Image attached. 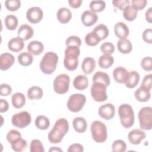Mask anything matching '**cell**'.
Here are the masks:
<instances>
[{"label":"cell","mask_w":152,"mask_h":152,"mask_svg":"<svg viewBox=\"0 0 152 152\" xmlns=\"http://www.w3.org/2000/svg\"><path fill=\"white\" fill-rule=\"evenodd\" d=\"M69 130V124L65 118H59L55 123L49 131L48 140L52 144L59 143Z\"/></svg>","instance_id":"cell-1"},{"label":"cell","mask_w":152,"mask_h":152,"mask_svg":"<svg viewBox=\"0 0 152 152\" xmlns=\"http://www.w3.org/2000/svg\"><path fill=\"white\" fill-rule=\"evenodd\" d=\"M121 124L125 128H131L134 124L135 115L132 106L127 103L121 104L118 107Z\"/></svg>","instance_id":"cell-2"},{"label":"cell","mask_w":152,"mask_h":152,"mask_svg":"<svg viewBox=\"0 0 152 152\" xmlns=\"http://www.w3.org/2000/svg\"><path fill=\"white\" fill-rule=\"evenodd\" d=\"M58 56L53 52H46L40 62V68L45 74H51L56 69Z\"/></svg>","instance_id":"cell-3"},{"label":"cell","mask_w":152,"mask_h":152,"mask_svg":"<svg viewBox=\"0 0 152 152\" xmlns=\"http://www.w3.org/2000/svg\"><path fill=\"white\" fill-rule=\"evenodd\" d=\"M90 130L92 138L96 142H103L106 140L107 127L103 122L100 121H93L91 125Z\"/></svg>","instance_id":"cell-4"},{"label":"cell","mask_w":152,"mask_h":152,"mask_svg":"<svg viewBox=\"0 0 152 152\" xmlns=\"http://www.w3.org/2000/svg\"><path fill=\"white\" fill-rule=\"evenodd\" d=\"M140 128L151 130L152 128V108L150 106L142 107L138 114Z\"/></svg>","instance_id":"cell-5"},{"label":"cell","mask_w":152,"mask_h":152,"mask_svg":"<svg viewBox=\"0 0 152 152\" xmlns=\"http://www.w3.org/2000/svg\"><path fill=\"white\" fill-rule=\"evenodd\" d=\"M86 102V96L80 93H74L71 95L67 101L66 106L72 112H80Z\"/></svg>","instance_id":"cell-6"},{"label":"cell","mask_w":152,"mask_h":152,"mask_svg":"<svg viewBox=\"0 0 152 152\" xmlns=\"http://www.w3.org/2000/svg\"><path fill=\"white\" fill-rule=\"evenodd\" d=\"M69 83L70 78L68 75L66 74H59L53 81V90L58 94H65L69 90Z\"/></svg>","instance_id":"cell-7"},{"label":"cell","mask_w":152,"mask_h":152,"mask_svg":"<svg viewBox=\"0 0 152 152\" xmlns=\"http://www.w3.org/2000/svg\"><path fill=\"white\" fill-rule=\"evenodd\" d=\"M107 87L102 83L95 82L91 85L90 92L93 99L97 102H103L107 100Z\"/></svg>","instance_id":"cell-8"},{"label":"cell","mask_w":152,"mask_h":152,"mask_svg":"<svg viewBox=\"0 0 152 152\" xmlns=\"http://www.w3.org/2000/svg\"><path fill=\"white\" fill-rule=\"evenodd\" d=\"M31 118L30 113L27 111H21L14 114L11 118L12 124L19 128H24L30 125Z\"/></svg>","instance_id":"cell-9"},{"label":"cell","mask_w":152,"mask_h":152,"mask_svg":"<svg viewBox=\"0 0 152 152\" xmlns=\"http://www.w3.org/2000/svg\"><path fill=\"white\" fill-rule=\"evenodd\" d=\"M43 17V12L39 7H32L30 8L26 12L27 20L32 23L36 24L40 22Z\"/></svg>","instance_id":"cell-10"},{"label":"cell","mask_w":152,"mask_h":152,"mask_svg":"<svg viewBox=\"0 0 152 152\" xmlns=\"http://www.w3.org/2000/svg\"><path fill=\"white\" fill-rule=\"evenodd\" d=\"M98 113L102 118L105 120H110L115 116V107L112 103H106L99 108Z\"/></svg>","instance_id":"cell-11"},{"label":"cell","mask_w":152,"mask_h":152,"mask_svg":"<svg viewBox=\"0 0 152 152\" xmlns=\"http://www.w3.org/2000/svg\"><path fill=\"white\" fill-rule=\"evenodd\" d=\"M146 137V134L144 131L135 129L129 131L128 135V139L129 142L134 145L140 144L142 140Z\"/></svg>","instance_id":"cell-12"},{"label":"cell","mask_w":152,"mask_h":152,"mask_svg":"<svg viewBox=\"0 0 152 152\" xmlns=\"http://www.w3.org/2000/svg\"><path fill=\"white\" fill-rule=\"evenodd\" d=\"M81 20L84 26L90 27L96 23L98 20V15L95 12L86 10L82 13Z\"/></svg>","instance_id":"cell-13"},{"label":"cell","mask_w":152,"mask_h":152,"mask_svg":"<svg viewBox=\"0 0 152 152\" xmlns=\"http://www.w3.org/2000/svg\"><path fill=\"white\" fill-rule=\"evenodd\" d=\"M15 62L14 56L10 53H4L0 56V69L6 71L10 68Z\"/></svg>","instance_id":"cell-14"},{"label":"cell","mask_w":152,"mask_h":152,"mask_svg":"<svg viewBox=\"0 0 152 152\" xmlns=\"http://www.w3.org/2000/svg\"><path fill=\"white\" fill-rule=\"evenodd\" d=\"M128 72L127 69L122 66H118L113 71V77L115 81L118 83H125L128 76Z\"/></svg>","instance_id":"cell-15"},{"label":"cell","mask_w":152,"mask_h":152,"mask_svg":"<svg viewBox=\"0 0 152 152\" xmlns=\"http://www.w3.org/2000/svg\"><path fill=\"white\" fill-rule=\"evenodd\" d=\"M34 31L33 28L28 24L21 25L18 30V37L22 39L24 41L27 40L33 36Z\"/></svg>","instance_id":"cell-16"},{"label":"cell","mask_w":152,"mask_h":152,"mask_svg":"<svg viewBox=\"0 0 152 152\" xmlns=\"http://www.w3.org/2000/svg\"><path fill=\"white\" fill-rule=\"evenodd\" d=\"M114 32L115 35L120 39H126L129 34V28L125 23L119 21L115 24Z\"/></svg>","instance_id":"cell-17"},{"label":"cell","mask_w":152,"mask_h":152,"mask_svg":"<svg viewBox=\"0 0 152 152\" xmlns=\"http://www.w3.org/2000/svg\"><path fill=\"white\" fill-rule=\"evenodd\" d=\"M24 47V40L19 37L12 38L8 43V49L12 52H18L21 51Z\"/></svg>","instance_id":"cell-18"},{"label":"cell","mask_w":152,"mask_h":152,"mask_svg":"<svg viewBox=\"0 0 152 152\" xmlns=\"http://www.w3.org/2000/svg\"><path fill=\"white\" fill-rule=\"evenodd\" d=\"M27 49L28 53L30 54L33 55H38L42 53V52L43 51L44 45L41 42L33 40L27 45Z\"/></svg>","instance_id":"cell-19"},{"label":"cell","mask_w":152,"mask_h":152,"mask_svg":"<svg viewBox=\"0 0 152 152\" xmlns=\"http://www.w3.org/2000/svg\"><path fill=\"white\" fill-rule=\"evenodd\" d=\"M74 87L78 90H83L88 86V78L84 75H78L73 80Z\"/></svg>","instance_id":"cell-20"},{"label":"cell","mask_w":152,"mask_h":152,"mask_svg":"<svg viewBox=\"0 0 152 152\" xmlns=\"http://www.w3.org/2000/svg\"><path fill=\"white\" fill-rule=\"evenodd\" d=\"M56 17L61 23L66 24L71 20L72 18V13L69 8L62 7L58 10Z\"/></svg>","instance_id":"cell-21"},{"label":"cell","mask_w":152,"mask_h":152,"mask_svg":"<svg viewBox=\"0 0 152 152\" xmlns=\"http://www.w3.org/2000/svg\"><path fill=\"white\" fill-rule=\"evenodd\" d=\"M96 64L95 60L91 57L84 58L81 64V69L83 72L86 74L91 73L96 68Z\"/></svg>","instance_id":"cell-22"},{"label":"cell","mask_w":152,"mask_h":152,"mask_svg":"<svg viewBox=\"0 0 152 152\" xmlns=\"http://www.w3.org/2000/svg\"><path fill=\"white\" fill-rule=\"evenodd\" d=\"M72 125L74 130L78 133L84 132L87 128V123L86 119L83 117L78 116L74 119Z\"/></svg>","instance_id":"cell-23"},{"label":"cell","mask_w":152,"mask_h":152,"mask_svg":"<svg viewBox=\"0 0 152 152\" xmlns=\"http://www.w3.org/2000/svg\"><path fill=\"white\" fill-rule=\"evenodd\" d=\"M139 80H140L139 73L136 71H131L128 73V76L125 84L126 87L129 88H134L138 84Z\"/></svg>","instance_id":"cell-24"},{"label":"cell","mask_w":152,"mask_h":152,"mask_svg":"<svg viewBox=\"0 0 152 152\" xmlns=\"http://www.w3.org/2000/svg\"><path fill=\"white\" fill-rule=\"evenodd\" d=\"M150 91L140 86L135 91V97L140 102H147L150 99Z\"/></svg>","instance_id":"cell-25"},{"label":"cell","mask_w":152,"mask_h":152,"mask_svg":"<svg viewBox=\"0 0 152 152\" xmlns=\"http://www.w3.org/2000/svg\"><path fill=\"white\" fill-rule=\"evenodd\" d=\"M117 48L119 52L124 54H127L131 52L132 49V43L128 39H120L117 42Z\"/></svg>","instance_id":"cell-26"},{"label":"cell","mask_w":152,"mask_h":152,"mask_svg":"<svg viewBox=\"0 0 152 152\" xmlns=\"http://www.w3.org/2000/svg\"><path fill=\"white\" fill-rule=\"evenodd\" d=\"M12 106L16 109H20L23 107L26 103L25 96L20 92H17L12 94L11 97Z\"/></svg>","instance_id":"cell-27"},{"label":"cell","mask_w":152,"mask_h":152,"mask_svg":"<svg viewBox=\"0 0 152 152\" xmlns=\"http://www.w3.org/2000/svg\"><path fill=\"white\" fill-rule=\"evenodd\" d=\"M137 11L132 5H128L123 10L122 15L126 21H132L137 16Z\"/></svg>","instance_id":"cell-28"},{"label":"cell","mask_w":152,"mask_h":152,"mask_svg":"<svg viewBox=\"0 0 152 152\" xmlns=\"http://www.w3.org/2000/svg\"><path fill=\"white\" fill-rule=\"evenodd\" d=\"M114 59L111 55L103 54L101 55L98 60V64L101 68L107 69L113 64Z\"/></svg>","instance_id":"cell-29"},{"label":"cell","mask_w":152,"mask_h":152,"mask_svg":"<svg viewBox=\"0 0 152 152\" xmlns=\"http://www.w3.org/2000/svg\"><path fill=\"white\" fill-rule=\"evenodd\" d=\"M100 82L103 83L107 87L110 85V80L109 75L102 71L96 72L93 76V83Z\"/></svg>","instance_id":"cell-30"},{"label":"cell","mask_w":152,"mask_h":152,"mask_svg":"<svg viewBox=\"0 0 152 152\" xmlns=\"http://www.w3.org/2000/svg\"><path fill=\"white\" fill-rule=\"evenodd\" d=\"M27 94L28 98L30 100H39L42 97L43 92L40 87L33 86L27 90Z\"/></svg>","instance_id":"cell-31"},{"label":"cell","mask_w":152,"mask_h":152,"mask_svg":"<svg viewBox=\"0 0 152 152\" xmlns=\"http://www.w3.org/2000/svg\"><path fill=\"white\" fill-rule=\"evenodd\" d=\"M78 58L65 56L64 59V65L68 71H74L78 65Z\"/></svg>","instance_id":"cell-32"},{"label":"cell","mask_w":152,"mask_h":152,"mask_svg":"<svg viewBox=\"0 0 152 152\" xmlns=\"http://www.w3.org/2000/svg\"><path fill=\"white\" fill-rule=\"evenodd\" d=\"M92 31L101 40L106 39L109 35V30L107 27L103 24L97 25L93 28Z\"/></svg>","instance_id":"cell-33"},{"label":"cell","mask_w":152,"mask_h":152,"mask_svg":"<svg viewBox=\"0 0 152 152\" xmlns=\"http://www.w3.org/2000/svg\"><path fill=\"white\" fill-rule=\"evenodd\" d=\"M17 59L21 65L23 66H27L32 64L33 57L30 53L24 52L18 55Z\"/></svg>","instance_id":"cell-34"},{"label":"cell","mask_w":152,"mask_h":152,"mask_svg":"<svg viewBox=\"0 0 152 152\" xmlns=\"http://www.w3.org/2000/svg\"><path fill=\"white\" fill-rule=\"evenodd\" d=\"M36 126L40 130H46L50 126L49 119L43 115L37 116L35 119Z\"/></svg>","instance_id":"cell-35"},{"label":"cell","mask_w":152,"mask_h":152,"mask_svg":"<svg viewBox=\"0 0 152 152\" xmlns=\"http://www.w3.org/2000/svg\"><path fill=\"white\" fill-rule=\"evenodd\" d=\"M11 145L12 149L14 151L17 152H21L26 150L27 147V143L25 140L21 138V137L11 142Z\"/></svg>","instance_id":"cell-36"},{"label":"cell","mask_w":152,"mask_h":152,"mask_svg":"<svg viewBox=\"0 0 152 152\" xmlns=\"http://www.w3.org/2000/svg\"><path fill=\"white\" fill-rule=\"evenodd\" d=\"M106 7V2L102 0L91 1L90 2L89 8L91 11L93 12H98L103 11Z\"/></svg>","instance_id":"cell-37"},{"label":"cell","mask_w":152,"mask_h":152,"mask_svg":"<svg viewBox=\"0 0 152 152\" xmlns=\"http://www.w3.org/2000/svg\"><path fill=\"white\" fill-rule=\"evenodd\" d=\"M5 25L10 30H15L18 26V19L14 15H8L5 18Z\"/></svg>","instance_id":"cell-38"},{"label":"cell","mask_w":152,"mask_h":152,"mask_svg":"<svg viewBox=\"0 0 152 152\" xmlns=\"http://www.w3.org/2000/svg\"><path fill=\"white\" fill-rule=\"evenodd\" d=\"M100 41L99 37L93 31L88 33L85 37L86 43L90 46H96Z\"/></svg>","instance_id":"cell-39"},{"label":"cell","mask_w":152,"mask_h":152,"mask_svg":"<svg viewBox=\"0 0 152 152\" xmlns=\"http://www.w3.org/2000/svg\"><path fill=\"white\" fill-rule=\"evenodd\" d=\"M112 150L115 152H124L126 150V144L122 140H116L112 144Z\"/></svg>","instance_id":"cell-40"},{"label":"cell","mask_w":152,"mask_h":152,"mask_svg":"<svg viewBox=\"0 0 152 152\" xmlns=\"http://www.w3.org/2000/svg\"><path fill=\"white\" fill-rule=\"evenodd\" d=\"M30 152H44L43 145L41 141L37 139L33 140L30 145Z\"/></svg>","instance_id":"cell-41"},{"label":"cell","mask_w":152,"mask_h":152,"mask_svg":"<svg viewBox=\"0 0 152 152\" xmlns=\"http://www.w3.org/2000/svg\"><path fill=\"white\" fill-rule=\"evenodd\" d=\"M6 8L11 11H15L21 7V1L20 0H7L5 2Z\"/></svg>","instance_id":"cell-42"},{"label":"cell","mask_w":152,"mask_h":152,"mask_svg":"<svg viewBox=\"0 0 152 152\" xmlns=\"http://www.w3.org/2000/svg\"><path fill=\"white\" fill-rule=\"evenodd\" d=\"M115 50V46L111 42H106L103 43L100 46V50L103 54H112Z\"/></svg>","instance_id":"cell-43"},{"label":"cell","mask_w":152,"mask_h":152,"mask_svg":"<svg viewBox=\"0 0 152 152\" xmlns=\"http://www.w3.org/2000/svg\"><path fill=\"white\" fill-rule=\"evenodd\" d=\"M80 54L79 47L75 46H69L65 50V56H74L78 57Z\"/></svg>","instance_id":"cell-44"},{"label":"cell","mask_w":152,"mask_h":152,"mask_svg":"<svg viewBox=\"0 0 152 152\" xmlns=\"http://www.w3.org/2000/svg\"><path fill=\"white\" fill-rule=\"evenodd\" d=\"M65 45L66 46H75L79 47L81 45V40L78 36L74 35L71 36L66 39Z\"/></svg>","instance_id":"cell-45"},{"label":"cell","mask_w":152,"mask_h":152,"mask_svg":"<svg viewBox=\"0 0 152 152\" xmlns=\"http://www.w3.org/2000/svg\"><path fill=\"white\" fill-rule=\"evenodd\" d=\"M141 68L146 71H151L152 70V59L150 56H146L142 59L141 61Z\"/></svg>","instance_id":"cell-46"},{"label":"cell","mask_w":152,"mask_h":152,"mask_svg":"<svg viewBox=\"0 0 152 152\" xmlns=\"http://www.w3.org/2000/svg\"><path fill=\"white\" fill-rule=\"evenodd\" d=\"M21 137V133L17 130L11 129L7 134V140L10 142L11 143L17 140L19 138Z\"/></svg>","instance_id":"cell-47"},{"label":"cell","mask_w":152,"mask_h":152,"mask_svg":"<svg viewBox=\"0 0 152 152\" xmlns=\"http://www.w3.org/2000/svg\"><path fill=\"white\" fill-rule=\"evenodd\" d=\"M131 4L137 11H140L145 8L147 1V0H132Z\"/></svg>","instance_id":"cell-48"},{"label":"cell","mask_w":152,"mask_h":152,"mask_svg":"<svg viewBox=\"0 0 152 152\" xmlns=\"http://www.w3.org/2000/svg\"><path fill=\"white\" fill-rule=\"evenodd\" d=\"M112 4L114 7L119 10L123 11V10L129 4V0H116L112 1Z\"/></svg>","instance_id":"cell-49"},{"label":"cell","mask_w":152,"mask_h":152,"mask_svg":"<svg viewBox=\"0 0 152 152\" xmlns=\"http://www.w3.org/2000/svg\"><path fill=\"white\" fill-rule=\"evenodd\" d=\"M151 76H152L151 74L146 75L144 77L141 85V86L144 87L145 88L150 91L151 90Z\"/></svg>","instance_id":"cell-50"},{"label":"cell","mask_w":152,"mask_h":152,"mask_svg":"<svg viewBox=\"0 0 152 152\" xmlns=\"http://www.w3.org/2000/svg\"><path fill=\"white\" fill-rule=\"evenodd\" d=\"M142 39L144 42L151 44L152 43V30L151 28H148L144 30L142 34Z\"/></svg>","instance_id":"cell-51"},{"label":"cell","mask_w":152,"mask_h":152,"mask_svg":"<svg viewBox=\"0 0 152 152\" xmlns=\"http://www.w3.org/2000/svg\"><path fill=\"white\" fill-rule=\"evenodd\" d=\"M12 88L7 84H2L0 88V94L2 96H7L11 94Z\"/></svg>","instance_id":"cell-52"},{"label":"cell","mask_w":152,"mask_h":152,"mask_svg":"<svg viewBox=\"0 0 152 152\" xmlns=\"http://www.w3.org/2000/svg\"><path fill=\"white\" fill-rule=\"evenodd\" d=\"M68 152H72V151H78V152H83L84 151L83 146L81 145L80 144L75 143L71 145L68 149L67 150Z\"/></svg>","instance_id":"cell-53"},{"label":"cell","mask_w":152,"mask_h":152,"mask_svg":"<svg viewBox=\"0 0 152 152\" xmlns=\"http://www.w3.org/2000/svg\"><path fill=\"white\" fill-rule=\"evenodd\" d=\"M9 104L7 100L4 99H0V112L1 113H3L7 112L8 109Z\"/></svg>","instance_id":"cell-54"},{"label":"cell","mask_w":152,"mask_h":152,"mask_svg":"<svg viewBox=\"0 0 152 152\" xmlns=\"http://www.w3.org/2000/svg\"><path fill=\"white\" fill-rule=\"evenodd\" d=\"M82 0H69L68 3L71 7L73 8H79L82 4Z\"/></svg>","instance_id":"cell-55"},{"label":"cell","mask_w":152,"mask_h":152,"mask_svg":"<svg viewBox=\"0 0 152 152\" xmlns=\"http://www.w3.org/2000/svg\"><path fill=\"white\" fill-rule=\"evenodd\" d=\"M145 19L147 22L151 23L152 22V8L150 7L145 12Z\"/></svg>","instance_id":"cell-56"},{"label":"cell","mask_w":152,"mask_h":152,"mask_svg":"<svg viewBox=\"0 0 152 152\" xmlns=\"http://www.w3.org/2000/svg\"><path fill=\"white\" fill-rule=\"evenodd\" d=\"M49 151H62V150L58 147L57 148L56 147H53L50 149H49Z\"/></svg>","instance_id":"cell-57"}]
</instances>
